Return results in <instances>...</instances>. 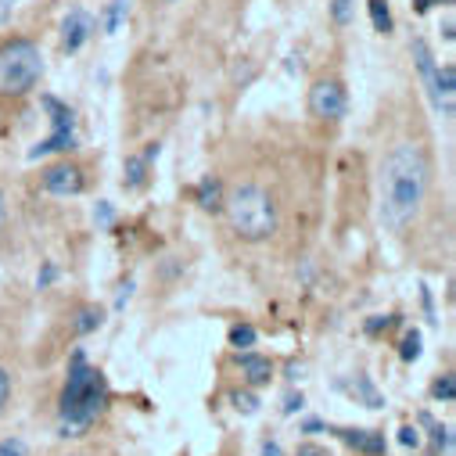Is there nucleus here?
<instances>
[{
    "instance_id": "obj_20",
    "label": "nucleus",
    "mask_w": 456,
    "mask_h": 456,
    "mask_svg": "<svg viewBox=\"0 0 456 456\" xmlns=\"http://www.w3.org/2000/svg\"><path fill=\"white\" fill-rule=\"evenodd\" d=\"M231 341H234V349H252L256 346V327H248V323L234 327L231 330Z\"/></svg>"
},
{
    "instance_id": "obj_7",
    "label": "nucleus",
    "mask_w": 456,
    "mask_h": 456,
    "mask_svg": "<svg viewBox=\"0 0 456 456\" xmlns=\"http://www.w3.org/2000/svg\"><path fill=\"white\" fill-rule=\"evenodd\" d=\"M428 94H431V104L438 108V116L442 119H452V111H456V69L452 65L435 69Z\"/></svg>"
},
{
    "instance_id": "obj_5",
    "label": "nucleus",
    "mask_w": 456,
    "mask_h": 456,
    "mask_svg": "<svg viewBox=\"0 0 456 456\" xmlns=\"http://www.w3.org/2000/svg\"><path fill=\"white\" fill-rule=\"evenodd\" d=\"M44 108L51 111V137L47 141H40L33 151H29V159L37 162V159H44V155H51V151H69V148H76V137H72V108L69 104H61L58 97H51V94H44Z\"/></svg>"
},
{
    "instance_id": "obj_32",
    "label": "nucleus",
    "mask_w": 456,
    "mask_h": 456,
    "mask_svg": "<svg viewBox=\"0 0 456 456\" xmlns=\"http://www.w3.org/2000/svg\"><path fill=\"white\" fill-rule=\"evenodd\" d=\"M302 406V395H288V406H284V413H295Z\"/></svg>"
},
{
    "instance_id": "obj_31",
    "label": "nucleus",
    "mask_w": 456,
    "mask_h": 456,
    "mask_svg": "<svg viewBox=\"0 0 456 456\" xmlns=\"http://www.w3.org/2000/svg\"><path fill=\"white\" fill-rule=\"evenodd\" d=\"M435 4H438V0H413V8H417L420 15H424V12H431Z\"/></svg>"
},
{
    "instance_id": "obj_18",
    "label": "nucleus",
    "mask_w": 456,
    "mask_h": 456,
    "mask_svg": "<svg viewBox=\"0 0 456 456\" xmlns=\"http://www.w3.org/2000/svg\"><path fill=\"white\" fill-rule=\"evenodd\" d=\"M353 12H356L353 0H330V19H334L338 26H349V22H353Z\"/></svg>"
},
{
    "instance_id": "obj_1",
    "label": "nucleus",
    "mask_w": 456,
    "mask_h": 456,
    "mask_svg": "<svg viewBox=\"0 0 456 456\" xmlns=\"http://www.w3.org/2000/svg\"><path fill=\"white\" fill-rule=\"evenodd\" d=\"M428 180H431V166L420 144H395L385 162H381V223L388 231H403L410 226L424 205L428 194Z\"/></svg>"
},
{
    "instance_id": "obj_30",
    "label": "nucleus",
    "mask_w": 456,
    "mask_h": 456,
    "mask_svg": "<svg viewBox=\"0 0 456 456\" xmlns=\"http://www.w3.org/2000/svg\"><path fill=\"white\" fill-rule=\"evenodd\" d=\"M54 277H58V270H54V266H47V270H44V277H40L37 284H40V288H47V284H51Z\"/></svg>"
},
{
    "instance_id": "obj_17",
    "label": "nucleus",
    "mask_w": 456,
    "mask_h": 456,
    "mask_svg": "<svg viewBox=\"0 0 456 456\" xmlns=\"http://www.w3.org/2000/svg\"><path fill=\"white\" fill-rule=\"evenodd\" d=\"M76 320H79V323H76V330H79V334H90L94 327H101V323H104V313H101V309H94V305H86V309H79V316H76Z\"/></svg>"
},
{
    "instance_id": "obj_16",
    "label": "nucleus",
    "mask_w": 456,
    "mask_h": 456,
    "mask_svg": "<svg viewBox=\"0 0 456 456\" xmlns=\"http://www.w3.org/2000/svg\"><path fill=\"white\" fill-rule=\"evenodd\" d=\"M367 12H370V22L378 33H392V12L385 0H367Z\"/></svg>"
},
{
    "instance_id": "obj_33",
    "label": "nucleus",
    "mask_w": 456,
    "mask_h": 456,
    "mask_svg": "<svg viewBox=\"0 0 456 456\" xmlns=\"http://www.w3.org/2000/svg\"><path fill=\"white\" fill-rule=\"evenodd\" d=\"M263 456H281V445H277V442H266V445H263Z\"/></svg>"
},
{
    "instance_id": "obj_11",
    "label": "nucleus",
    "mask_w": 456,
    "mask_h": 456,
    "mask_svg": "<svg viewBox=\"0 0 456 456\" xmlns=\"http://www.w3.org/2000/svg\"><path fill=\"white\" fill-rule=\"evenodd\" d=\"M341 438H346L353 449L370 452V456H381L385 452V435H378V431H341Z\"/></svg>"
},
{
    "instance_id": "obj_21",
    "label": "nucleus",
    "mask_w": 456,
    "mask_h": 456,
    "mask_svg": "<svg viewBox=\"0 0 456 456\" xmlns=\"http://www.w3.org/2000/svg\"><path fill=\"white\" fill-rule=\"evenodd\" d=\"M431 395H435L438 403H452V399H456V381H452V374H445L442 381H435Z\"/></svg>"
},
{
    "instance_id": "obj_19",
    "label": "nucleus",
    "mask_w": 456,
    "mask_h": 456,
    "mask_svg": "<svg viewBox=\"0 0 456 456\" xmlns=\"http://www.w3.org/2000/svg\"><path fill=\"white\" fill-rule=\"evenodd\" d=\"M356 395H360V399H363L370 410H381V406H385V399L374 392V385H370L367 378H356Z\"/></svg>"
},
{
    "instance_id": "obj_4",
    "label": "nucleus",
    "mask_w": 456,
    "mask_h": 456,
    "mask_svg": "<svg viewBox=\"0 0 456 456\" xmlns=\"http://www.w3.org/2000/svg\"><path fill=\"white\" fill-rule=\"evenodd\" d=\"M44 76V54L29 40H12L0 47V94L22 97L29 94Z\"/></svg>"
},
{
    "instance_id": "obj_27",
    "label": "nucleus",
    "mask_w": 456,
    "mask_h": 456,
    "mask_svg": "<svg viewBox=\"0 0 456 456\" xmlns=\"http://www.w3.org/2000/svg\"><path fill=\"white\" fill-rule=\"evenodd\" d=\"M94 216H97V223H101V226H108V223H111V205H108V201H101Z\"/></svg>"
},
{
    "instance_id": "obj_13",
    "label": "nucleus",
    "mask_w": 456,
    "mask_h": 456,
    "mask_svg": "<svg viewBox=\"0 0 456 456\" xmlns=\"http://www.w3.org/2000/svg\"><path fill=\"white\" fill-rule=\"evenodd\" d=\"M126 15H130V0H111V4L104 8V15H101V29L111 37V33H119V26L126 22Z\"/></svg>"
},
{
    "instance_id": "obj_24",
    "label": "nucleus",
    "mask_w": 456,
    "mask_h": 456,
    "mask_svg": "<svg viewBox=\"0 0 456 456\" xmlns=\"http://www.w3.org/2000/svg\"><path fill=\"white\" fill-rule=\"evenodd\" d=\"M0 456H26V442L22 438H4L0 442Z\"/></svg>"
},
{
    "instance_id": "obj_25",
    "label": "nucleus",
    "mask_w": 456,
    "mask_h": 456,
    "mask_svg": "<svg viewBox=\"0 0 456 456\" xmlns=\"http://www.w3.org/2000/svg\"><path fill=\"white\" fill-rule=\"evenodd\" d=\"M8 399H12V378H8V370H4V367H0V413H4Z\"/></svg>"
},
{
    "instance_id": "obj_15",
    "label": "nucleus",
    "mask_w": 456,
    "mask_h": 456,
    "mask_svg": "<svg viewBox=\"0 0 456 456\" xmlns=\"http://www.w3.org/2000/svg\"><path fill=\"white\" fill-rule=\"evenodd\" d=\"M144 183H148V162L141 155H130L126 159V187L130 191H141Z\"/></svg>"
},
{
    "instance_id": "obj_2",
    "label": "nucleus",
    "mask_w": 456,
    "mask_h": 456,
    "mask_svg": "<svg viewBox=\"0 0 456 456\" xmlns=\"http://www.w3.org/2000/svg\"><path fill=\"white\" fill-rule=\"evenodd\" d=\"M104 403H108V388H104L101 370H90L86 356L72 353L69 381L61 388V435L76 438L79 431H86L101 417Z\"/></svg>"
},
{
    "instance_id": "obj_22",
    "label": "nucleus",
    "mask_w": 456,
    "mask_h": 456,
    "mask_svg": "<svg viewBox=\"0 0 456 456\" xmlns=\"http://www.w3.org/2000/svg\"><path fill=\"white\" fill-rule=\"evenodd\" d=\"M417 356H420V330H410V334L403 338V360L413 363Z\"/></svg>"
},
{
    "instance_id": "obj_10",
    "label": "nucleus",
    "mask_w": 456,
    "mask_h": 456,
    "mask_svg": "<svg viewBox=\"0 0 456 456\" xmlns=\"http://www.w3.org/2000/svg\"><path fill=\"white\" fill-rule=\"evenodd\" d=\"M238 367L245 370L248 385H266V381L273 378V363H270L266 356H259V353H241V356H238Z\"/></svg>"
},
{
    "instance_id": "obj_6",
    "label": "nucleus",
    "mask_w": 456,
    "mask_h": 456,
    "mask_svg": "<svg viewBox=\"0 0 456 456\" xmlns=\"http://www.w3.org/2000/svg\"><path fill=\"white\" fill-rule=\"evenodd\" d=\"M349 108V97H346V86L338 79H316L313 90H309V111L316 119H341Z\"/></svg>"
},
{
    "instance_id": "obj_23",
    "label": "nucleus",
    "mask_w": 456,
    "mask_h": 456,
    "mask_svg": "<svg viewBox=\"0 0 456 456\" xmlns=\"http://www.w3.org/2000/svg\"><path fill=\"white\" fill-rule=\"evenodd\" d=\"M234 406H238L241 413H256V410H259V399L248 395V392H234Z\"/></svg>"
},
{
    "instance_id": "obj_29",
    "label": "nucleus",
    "mask_w": 456,
    "mask_h": 456,
    "mask_svg": "<svg viewBox=\"0 0 456 456\" xmlns=\"http://www.w3.org/2000/svg\"><path fill=\"white\" fill-rule=\"evenodd\" d=\"M12 12H15V0H0V26L12 19Z\"/></svg>"
},
{
    "instance_id": "obj_14",
    "label": "nucleus",
    "mask_w": 456,
    "mask_h": 456,
    "mask_svg": "<svg viewBox=\"0 0 456 456\" xmlns=\"http://www.w3.org/2000/svg\"><path fill=\"white\" fill-rule=\"evenodd\" d=\"M413 61H417V72H420V79H424V86H431V76H435V58H431V51H428V44L424 40H413Z\"/></svg>"
},
{
    "instance_id": "obj_34",
    "label": "nucleus",
    "mask_w": 456,
    "mask_h": 456,
    "mask_svg": "<svg viewBox=\"0 0 456 456\" xmlns=\"http://www.w3.org/2000/svg\"><path fill=\"white\" fill-rule=\"evenodd\" d=\"M4 212H8V208H4V194H0V223H4Z\"/></svg>"
},
{
    "instance_id": "obj_9",
    "label": "nucleus",
    "mask_w": 456,
    "mask_h": 456,
    "mask_svg": "<svg viewBox=\"0 0 456 456\" xmlns=\"http://www.w3.org/2000/svg\"><path fill=\"white\" fill-rule=\"evenodd\" d=\"M94 19L83 12V8H72L69 15H65V22H61V47L69 51V54H76L90 37H94Z\"/></svg>"
},
{
    "instance_id": "obj_3",
    "label": "nucleus",
    "mask_w": 456,
    "mask_h": 456,
    "mask_svg": "<svg viewBox=\"0 0 456 456\" xmlns=\"http://www.w3.org/2000/svg\"><path fill=\"white\" fill-rule=\"evenodd\" d=\"M226 216H231V226L241 241H266L277 234V205L273 198L256 187V183H241L231 198L223 201Z\"/></svg>"
},
{
    "instance_id": "obj_35",
    "label": "nucleus",
    "mask_w": 456,
    "mask_h": 456,
    "mask_svg": "<svg viewBox=\"0 0 456 456\" xmlns=\"http://www.w3.org/2000/svg\"><path fill=\"white\" fill-rule=\"evenodd\" d=\"M166 4H180V0H166Z\"/></svg>"
},
{
    "instance_id": "obj_8",
    "label": "nucleus",
    "mask_w": 456,
    "mask_h": 456,
    "mask_svg": "<svg viewBox=\"0 0 456 456\" xmlns=\"http://www.w3.org/2000/svg\"><path fill=\"white\" fill-rule=\"evenodd\" d=\"M44 191L47 194H58V198H72L83 191V169L72 166V162H58L44 173Z\"/></svg>"
},
{
    "instance_id": "obj_28",
    "label": "nucleus",
    "mask_w": 456,
    "mask_h": 456,
    "mask_svg": "<svg viewBox=\"0 0 456 456\" xmlns=\"http://www.w3.org/2000/svg\"><path fill=\"white\" fill-rule=\"evenodd\" d=\"M399 442H403V445H413V449H417V442H420V438H417V431H413V428H403V431H399Z\"/></svg>"
},
{
    "instance_id": "obj_12",
    "label": "nucleus",
    "mask_w": 456,
    "mask_h": 456,
    "mask_svg": "<svg viewBox=\"0 0 456 456\" xmlns=\"http://www.w3.org/2000/svg\"><path fill=\"white\" fill-rule=\"evenodd\" d=\"M198 205H201L205 212H223V183H219L216 176H205V180L198 183Z\"/></svg>"
},
{
    "instance_id": "obj_26",
    "label": "nucleus",
    "mask_w": 456,
    "mask_h": 456,
    "mask_svg": "<svg viewBox=\"0 0 456 456\" xmlns=\"http://www.w3.org/2000/svg\"><path fill=\"white\" fill-rule=\"evenodd\" d=\"M295 456H330L323 445H313V442H305V445H298V452Z\"/></svg>"
}]
</instances>
